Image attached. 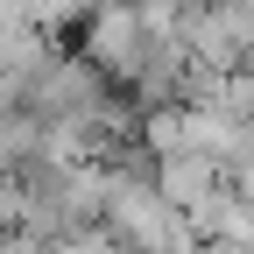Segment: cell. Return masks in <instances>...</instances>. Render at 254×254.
I'll return each mask as SVG.
<instances>
[{
	"label": "cell",
	"instance_id": "6da1fadb",
	"mask_svg": "<svg viewBox=\"0 0 254 254\" xmlns=\"http://www.w3.org/2000/svg\"><path fill=\"white\" fill-rule=\"evenodd\" d=\"M219 184H226V163H212V155H163V190H170V205H184V219L212 205Z\"/></svg>",
	"mask_w": 254,
	"mask_h": 254
},
{
	"label": "cell",
	"instance_id": "7a4b0ae2",
	"mask_svg": "<svg viewBox=\"0 0 254 254\" xmlns=\"http://www.w3.org/2000/svg\"><path fill=\"white\" fill-rule=\"evenodd\" d=\"M0 21H36V0H0Z\"/></svg>",
	"mask_w": 254,
	"mask_h": 254
}]
</instances>
